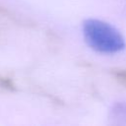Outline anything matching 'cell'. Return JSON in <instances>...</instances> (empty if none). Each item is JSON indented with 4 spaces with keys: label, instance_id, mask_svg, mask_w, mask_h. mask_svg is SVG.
Listing matches in <instances>:
<instances>
[{
    "label": "cell",
    "instance_id": "obj_1",
    "mask_svg": "<svg viewBox=\"0 0 126 126\" xmlns=\"http://www.w3.org/2000/svg\"><path fill=\"white\" fill-rule=\"evenodd\" d=\"M83 36L93 50L102 54H114L122 51L125 38L122 33L111 24L94 18L84 21L82 26Z\"/></svg>",
    "mask_w": 126,
    "mask_h": 126
},
{
    "label": "cell",
    "instance_id": "obj_2",
    "mask_svg": "<svg viewBox=\"0 0 126 126\" xmlns=\"http://www.w3.org/2000/svg\"><path fill=\"white\" fill-rule=\"evenodd\" d=\"M108 120L110 125L126 126V101L113 103L109 110Z\"/></svg>",
    "mask_w": 126,
    "mask_h": 126
}]
</instances>
